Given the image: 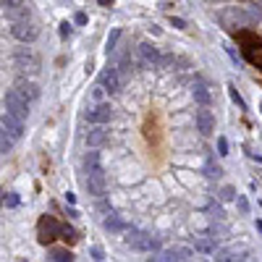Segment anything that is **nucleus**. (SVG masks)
Listing matches in <instances>:
<instances>
[{"label": "nucleus", "instance_id": "obj_20", "mask_svg": "<svg viewBox=\"0 0 262 262\" xmlns=\"http://www.w3.org/2000/svg\"><path fill=\"white\" fill-rule=\"evenodd\" d=\"M84 168H87V173H89V170H95V168H100V155H97V152H87Z\"/></svg>", "mask_w": 262, "mask_h": 262}, {"label": "nucleus", "instance_id": "obj_27", "mask_svg": "<svg viewBox=\"0 0 262 262\" xmlns=\"http://www.w3.org/2000/svg\"><path fill=\"white\" fill-rule=\"evenodd\" d=\"M218 155H228V139H225V136H218Z\"/></svg>", "mask_w": 262, "mask_h": 262}, {"label": "nucleus", "instance_id": "obj_17", "mask_svg": "<svg viewBox=\"0 0 262 262\" xmlns=\"http://www.w3.org/2000/svg\"><path fill=\"white\" fill-rule=\"evenodd\" d=\"M194 249H197V252H202V254H212L215 252V244L210 241V238L199 236V238H194Z\"/></svg>", "mask_w": 262, "mask_h": 262}, {"label": "nucleus", "instance_id": "obj_29", "mask_svg": "<svg viewBox=\"0 0 262 262\" xmlns=\"http://www.w3.org/2000/svg\"><path fill=\"white\" fill-rule=\"evenodd\" d=\"M102 92H108V89L102 87V84H100V87H95V89H92V100H95V102H102Z\"/></svg>", "mask_w": 262, "mask_h": 262}, {"label": "nucleus", "instance_id": "obj_33", "mask_svg": "<svg viewBox=\"0 0 262 262\" xmlns=\"http://www.w3.org/2000/svg\"><path fill=\"white\" fill-rule=\"evenodd\" d=\"M92 257H95V259H102V249H100V246H92Z\"/></svg>", "mask_w": 262, "mask_h": 262}, {"label": "nucleus", "instance_id": "obj_35", "mask_svg": "<svg viewBox=\"0 0 262 262\" xmlns=\"http://www.w3.org/2000/svg\"><path fill=\"white\" fill-rule=\"evenodd\" d=\"M173 63V55H165V58H160V66H170Z\"/></svg>", "mask_w": 262, "mask_h": 262}, {"label": "nucleus", "instance_id": "obj_37", "mask_svg": "<svg viewBox=\"0 0 262 262\" xmlns=\"http://www.w3.org/2000/svg\"><path fill=\"white\" fill-rule=\"evenodd\" d=\"M100 6H113V0H97Z\"/></svg>", "mask_w": 262, "mask_h": 262}, {"label": "nucleus", "instance_id": "obj_7", "mask_svg": "<svg viewBox=\"0 0 262 262\" xmlns=\"http://www.w3.org/2000/svg\"><path fill=\"white\" fill-rule=\"evenodd\" d=\"M100 84L105 87L110 95H118L123 89V74L118 71V68H105V71L100 74Z\"/></svg>", "mask_w": 262, "mask_h": 262}, {"label": "nucleus", "instance_id": "obj_16", "mask_svg": "<svg viewBox=\"0 0 262 262\" xmlns=\"http://www.w3.org/2000/svg\"><path fill=\"white\" fill-rule=\"evenodd\" d=\"M191 95H194V102H199V105H204V108H207L210 102H212V95L207 92V87H204V84H194Z\"/></svg>", "mask_w": 262, "mask_h": 262}, {"label": "nucleus", "instance_id": "obj_34", "mask_svg": "<svg viewBox=\"0 0 262 262\" xmlns=\"http://www.w3.org/2000/svg\"><path fill=\"white\" fill-rule=\"evenodd\" d=\"M66 202H68V204L76 202V194H74V191H66Z\"/></svg>", "mask_w": 262, "mask_h": 262}, {"label": "nucleus", "instance_id": "obj_11", "mask_svg": "<svg viewBox=\"0 0 262 262\" xmlns=\"http://www.w3.org/2000/svg\"><path fill=\"white\" fill-rule=\"evenodd\" d=\"M139 53H142L144 66H157V63H160V50H157L152 42H142L139 45Z\"/></svg>", "mask_w": 262, "mask_h": 262}, {"label": "nucleus", "instance_id": "obj_21", "mask_svg": "<svg viewBox=\"0 0 262 262\" xmlns=\"http://www.w3.org/2000/svg\"><path fill=\"white\" fill-rule=\"evenodd\" d=\"M228 97H231V100H233V102H236V105L241 108V110L246 108V105H244V100H241V95H238V89H236L233 84H228Z\"/></svg>", "mask_w": 262, "mask_h": 262}, {"label": "nucleus", "instance_id": "obj_12", "mask_svg": "<svg viewBox=\"0 0 262 262\" xmlns=\"http://www.w3.org/2000/svg\"><path fill=\"white\" fill-rule=\"evenodd\" d=\"M102 225H105V231H110V233H123L129 228L126 220H123L118 212H108V218H105V223H102Z\"/></svg>", "mask_w": 262, "mask_h": 262}, {"label": "nucleus", "instance_id": "obj_2", "mask_svg": "<svg viewBox=\"0 0 262 262\" xmlns=\"http://www.w3.org/2000/svg\"><path fill=\"white\" fill-rule=\"evenodd\" d=\"M3 105H6V110L8 113H14L16 118H21L24 121L27 116H29V100L19 92V89H11V92H6V97H3Z\"/></svg>", "mask_w": 262, "mask_h": 262}, {"label": "nucleus", "instance_id": "obj_25", "mask_svg": "<svg viewBox=\"0 0 262 262\" xmlns=\"http://www.w3.org/2000/svg\"><path fill=\"white\" fill-rule=\"evenodd\" d=\"M27 0H3V8L6 11H14V8H24Z\"/></svg>", "mask_w": 262, "mask_h": 262}, {"label": "nucleus", "instance_id": "obj_28", "mask_svg": "<svg viewBox=\"0 0 262 262\" xmlns=\"http://www.w3.org/2000/svg\"><path fill=\"white\" fill-rule=\"evenodd\" d=\"M3 202L8 204V207H16V204H19V194H14V191H8V194H3Z\"/></svg>", "mask_w": 262, "mask_h": 262}, {"label": "nucleus", "instance_id": "obj_14", "mask_svg": "<svg viewBox=\"0 0 262 262\" xmlns=\"http://www.w3.org/2000/svg\"><path fill=\"white\" fill-rule=\"evenodd\" d=\"M194 252H191L189 246H168L160 259H191Z\"/></svg>", "mask_w": 262, "mask_h": 262}, {"label": "nucleus", "instance_id": "obj_23", "mask_svg": "<svg viewBox=\"0 0 262 262\" xmlns=\"http://www.w3.org/2000/svg\"><path fill=\"white\" fill-rule=\"evenodd\" d=\"M207 176H210V178H220V176H223V168L215 165L212 160H207Z\"/></svg>", "mask_w": 262, "mask_h": 262}, {"label": "nucleus", "instance_id": "obj_9", "mask_svg": "<svg viewBox=\"0 0 262 262\" xmlns=\"http://www.w3.org/2000/svg\"><path fill=\"white\" fill-rule=\"evenodd\" d=\"M194 123H197V131L199 134H204V136H210V134H215V116L202 105V110H197L194 113Z\"/></svg>", "mask_w": 262, "mask_h": 262}, {"label": "nucleus", "instance_id": "obj_3", "mask_svg": "<svg viewBox=\"0 0 262 262\" xmlns=\"http://www.w3.org/2000/svg\"><path fill=\"white\" fill-rule=\"evenodd\" d=\"M126 244H129L131 249H136V252H155V249L160 246L155 236L144 233V231H131V233L126 236Z\"/></svg>", "mask_w": 262, "mask_h": 262}, {"label": "nucleus", "instance_id": "obj_4", "mask_svg": "<svg viewBox=\"0 0 262 262\" xmlns=\"http://www.w3.org/2000/svg\"><path fill=\"white\" fill-rule=\"evenodd\" d=\"M55 236H63L61 223L55 218H50V215H45V218L40 220V244H53Z\"/></svg>", "mask_w": 262, "mask_h": 262}, {"label": "nucleus", "instance_id": "obj_38", "mask_svg": "<svg viewBox=\"0 0 262 262\" xmlns=\"http://www.w3.org/2000/svg\"><path fill=\"white\" fill-rule=\"evenodd\" d=\"M259 113H262V102H259Z\"/></svg>", "mask_w": 262, "mask_h": 262}, {"label": "nucleus", "instance_id": "obj_31", "mask_svg": "<svg viewBox=\"0 0 262 262\" xmlns=\"http://www.w3.org/2000/svg\"><path fill=\"white\" fill-rule=\"evenodd\" d=\"M63 241H76V233L71 228H63Z\"/></svg>", "mask_w": 262, "mask_h": 262}, {"label": "nucleus", "instance_id": "obj_6", "mask_svg": "<svg viewBox=\"0 0 262 262\" xmlns=\"http://www.w3.org/2000/svg\"><path fill=\"white\" fill-rule=\"evenodd\" d=\"M105 189H108L105 170H102V168L89 170V176H87V191H89V194H92V197H102V194H105Z\"/></svg>", "mask_w": 262, "mask_h": 262}, {"label": "nucleus", "instance_id": "obj_1", "mask_svg": "<svg viewBox=\"0 0 262 262\" xmlns=\"http://www.w3.org/2000/svg\"><path fill=\"white\" fill-rule=\"evenodd\" d=\"M11 34H14L19 42H34L40 37V27H37V21H32L27 16V19H19L11 24Z\"/></svg>", "mask_w": 262, "mask_h": 262}, {"label": "nucleus", "instance_id": "obj_32", "mask_svg": "<svg viewBox=\"0 0 262 262\" xmlns=\"http://www.w3.org/2000/svg\"><path fill=\"white\" fill-rule=\"evenodd\" d=\"M68 34H71V24L63 21V24H61V37H68Z\"/></svg>", "mask_w": 262, "mask_h": 262}, {"label": "nucleus", "instance_id": "obj_19", "mask_svg": "<svg viewBox=\"0 0 262 262\" xmlns=\"http://www.w3.org/2000/svg\"><path fill=\"white\" fill-rule=\"evenodd\" d=\"M118 40H121V32H118V29H113V32L108 34V40H105V53H108V55H110L113 50H116Z\"/></svg>", "mask_w": 262, "mask_h": 262}, {"label": "nucleus", "instance_id": "obj_13", "mask_svg": "<svg viewBox=\"0 0 262 262\" xmlns=\"http://www.w3.org/2000/svg\"><path fill=\"white\" fill-rule=\"evenodd\" d=\"M16 89H19V92L24 95L29 102L40 97V87L34 84V82H29V79H19V82H16Z\"/></svg>", "mask_w": 262, "mask_h": 262}, {"label": "nucleus", "instance_id": "obj_18", "mask_svg": "<svg viewBox=\"0 0 262 262\" xmlns=\"http://www.w3.org/2000/svg\"><path fill=\"white\" fill-rule=\"evenodd\" d=\"M50 257L55 262H71L74 254H71V249H50Z\"/></svg>", "mask_w": 262, "mask_h": 262}, {"label": "nucleus", "instance_id": "obj_36", "mask_svg": "<svg viewBox=\"0 0 262 262\" xmlns=\"http://www.w3.org/2000/svg\"><path fill=\"white\" fill-rule=\"evenodd\" d=\"M76 24H87V16L84 14H76Z\"/></svg>", "mask_w": 262, "mask_h": 262}, {"label": "nucleus", "instance_id": "obj_5", "mask_svg": "<svg viewBox=\"0 0 262 262\" xmlns=\"http://www.w3.org/2000/svg\"><path fill=\"white\" fill-rule=\"evenodd\" d=\"M14 63H16V68H21V71H27V74H37L40 71V58L34 55L29 48L24 50H16V55H14Z\"/></svg>", "mask_w": 262, "mask_h": 262}, {"label": "nucleus", "instance_id": "obj_24", "mask_svg": "<svg viewBox=\"0 0 262 262\" xmlns=\"http://www.w3.org/2000/svg\"><path fill=\"white\" fill-rule=\"evenodd\" d=\"M14 142H16V139H11V136L3 131V139H0V152H3V155H6V152H11V147H14Z\"/></svg>", "mask_w": 262, "mask_h": 262}, {"label": "nucleus", "instance_id": "obj_8", "mask_svg": "<svg viewBox=\"0 0 262 262\" xmlns=\"http://www.w3.org/2000/svg\"><path fill=\"white\" fill-rule=\"evenodd\" d=\"M84 118H87L89 123H95V126H100V123L105 126V123L113 118V108L108 105V102H97L92 110H87V113H84Z\"/></svg>", "mask_w": 262, "mask_h": 262}, {"label": "nucleus", "instance_id": "obj_22", "mask_svg": "<svg viewBox=\"0 0 262 262\" xmlns=\"http://www.w3.org/2000/svg\"><path fill=\"white\" fill-rule=\"evenodd\" d=\"M236 197H238V194H236L233 186H223V189H220V199H223V202H233Z\"/></svg>", "mask_w": 262, "mask_h": 262}, {"label": "nucleus", "instance_id": "obj_10", "mask_svg": "<svg viewBox=\"0 0 262 262\" xmlns=\"http://www.w3.org/2000/svg\"><path fill=\"white\" fill-rule=\"evenodd\" d=\"M3 131L11 136V139H21L24 136V123H21V118H16L14 113H3Z\"/></svg>", "mask_w": 262, "mask_h": 262}, {"label": "nucleus", "instance_id": "obj_26", "mask_svg": "<svg viewBox=\"0 0 262 262\" xmlns=\"http://www.w3.org/2000/svg\"><path fill=\"white\" fill-rule=\"evenodd\" d=\"M168 21H170V27L178 29V32H184V29H186V21H184V19H178V16H170Z\"/></svg>", "mask_w": 262, "mask_h": 262}, {"label": "nucleus", "instance_id": "obj_15", "mask_svg": "<svg viewBox=\"0 0 262 262\" xmlns=\"http://www.w3.org/2000/svg\"><path fill=\"white\" fill-rule=\"evenodd\" d=\"M105 142H108V131L102 129V123H100L97 129L87 131V144H89V147H102Z\"/></svg>", "mask_w": 262, "mask_h": 262}, {"label": "nucleus", "instance_id": "obj_30", "mask_svg": "<svg viewBox=\"0 0 262 262\" xmlns=\"http://www.w3.org/2000/svg\"><path fill=\"white\" fill-rule=\"evenodd\" d=\"M236 204H238V210H241L244 215L249 212V202H246V197H236Z\"/></svg>", "mask_w": 262, "mask_h": 262}]
</instances>
